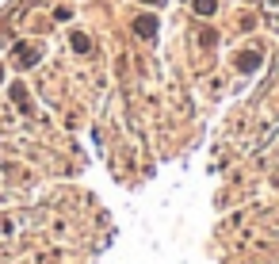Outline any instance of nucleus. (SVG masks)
<instances>
[{
  "label": "nucleus",
  "mask_w": 279,
  "mask_h": 264,
  "mask_svg": "<svg viewBox=\"0 0 279 264\" xmlns=\"http://www.w3.org/2000/svg\"><path fill=\"white\" fill-rule=\"evenodd\" d=\"M195 8H199V12H203V15H211V12H214V0H199Z\"/></svg>",
  "instance_id": "1"
}]
</instances>
